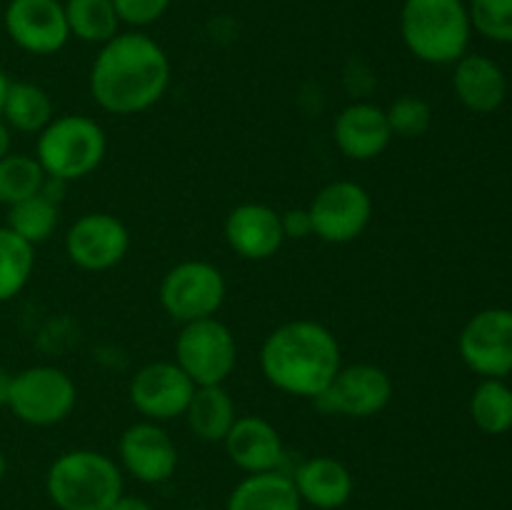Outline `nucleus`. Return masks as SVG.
Listing matches in <instances>:
<instances>
[{"mask_svg":"<svg viewBox=\"0 0 512 510\" xmlns=\"http://www.w3.org/2000/svg\"><path fill=\"white\" fill-rule=\"evenodd\" d=\"M168 53L140 30L118 33L100 45L90 65V95L110 115H138L163 100L170 85Z\"/></svg>","mask_w":512,"mask_h":510,"instance_id":"nucleus-1","label":"nucleus"},{"mask_svg":"<svg viewBox=\"0 0 512 510\" xmlns=\"http://www.w3.org/2000/svg\"><path fill=\"white\" fill-rule=\"evenodd\" d=\"M343 368V350L328 325L298 318L278 325L260 345V373L285 395L315 400Z\"/></svg>","mask_w":512,"mask_h":510,"instance_id":"nucleus-2","label":"nucleus"},{"mask_svg":"<svg viewBox=\"0 0 512 510\" xmlns=\"http://www.w3.org/2000/svg\"><path fill=\"white\" fill-rule=\"evenodd\" d=\"M400 38L420 63L455 65L473 38L468 5L465 0H405Z\"/></svg>","mask_w":512,"mask_h":510,"instance_id":"nucleus-3","label":"nucleus"},{"mask_svg":"<svg viewBox=\"0 0 512 510\" xmlns=\"http://www.w3.org/2000/svg\"><path fill=\"white\" fill-rule=\"evenodd\" d=\"M45 493L58 510H108L123 495V470L100 450H68L50 463Z\"/></svg>","mask_w":512,"mask_h":510,"instance_id":"nucleus-4","label":"nucleus"},{"mask_svg":"<svg viewBox=\"0 0 512 510\" xmlns=\"http://www.w3.org/2000/svg\"><path fill=\"white\" fill-rule=\"evenodd\" d=\"M108 153L105 128L90 115H55L38 133L35 160L50 180L73 183L100 168Z\"/></svg>","mask_w":512,"mask_h":510,"instance_id":"nucleus-5","label":"nucleus"},{"mask_svg":"<svg viewBox=\"0 0 512 510\" xmlns=\"http://www.w3.org/2000/svg\"><path fill=\"white\" fill-rule=\"evenodd\" d=\"M78 403L75 380L55 365H30L13 375L5 408L25 425L50 428L70 418Z\"/></svg>","mask_w":512,"mask_h":510,"instance_id":"nucleus-6","label":"nucleus"},{"mask_svg":"<svg viewBox=\"0 0 512 510\" xmlns=\"http://www.w3.org/2000/svg\"><path fill=\"white\" fill-rule=\"evenodd\" d=\"M225 295H228V283L223 270L208 260L175 263L158 285L160 308L180 325L215 318L223 308Z\"/></svg>","mask_w":512,"mask_h":510,"instance_id":"nucleus-7","label":"nucleus"},{"mask_svg":"<svg viewBox=\"0 0 512 510\" xmlns=\"http://www.w3.org/2000/svg\"><path fill=\"white\" fill-rule=\"evenodd\" d=\"M173 360L195 385H225L238 365V340L223 320H193L180 325Z\"/></svg>","mask_w":512,"mask_h":510,"instance_id":"nucleus-8","label":"nucleus"},{"mask_svg":"<svg viewBox=\"0 0 512 510\" xmlns=\"http://www.w3.org/2000/svg\"><path fill=\"white\" fill-rule=\"evenodd\" d=\"M313 235L323 243L345 245L358 240L373 220V198L355 180H333L308 205Z\"/></svg>","mask_w":512,"mask_h":510,"instance_id":"nucleus-9","label":"nucleus"},{"mask_svg":"<svg viewBox=\"0 0 512 510\" xmlns=\"http://www.w3.org/2000/svg\"><path fill=\"white\" fill-rule=\"evenodd\" d=\"M393 395L395 385L388 370L375 363H353L343 365L313 403L330 415L365 420L383 413Z\"/></svg>","mask_w":512,"mask_h":510,"instance_id":"nucleus-10","label":"nucleus"},{"mask_svg":"<svg viewBox=\"0 0 512 510\" xmlns=\"http://www.w3.org/2000/svg\"><path fill=\"white\" fill-rule=\"evenodd\" d=\"M463 363L480 378H508L512 373V310L485 308L458 335Z\"/></svg>","mask_w":512,"mask_h":510,"instance_id":"nucleus-11","label":"nucleus"},{"mask_svg":"<svg viewBox=\"0 0 512 510\" xmlns=\"http://www.w3.org/2000/svg\"><path fill=\"white\" fill-rule=\"evenodd\" d=\"M130 250L128 225L113 213H83L65 233V255L70 263L88 273H103L123 263Z\"/></svg>","mask_w":512,"mask_h":510,"instance_id":"nucleus-12","label":"nucleus"},{"mask_svg":"<svg viewBox=\"0 0 512 510\" xmlns=\"http://www.w3.org/2000/svg\"><path fill=\"white\" fill-rule=\"evenodd\" d=\"M193 393L195 383L175 360H153L143 365L128 385L130 405L143 415V420L153 423L183 418Z\"/></svg>","mask_w":512,"mask_h":510,"instance_id":"nucleus-13","label":"nucleus"},{"mask_svg":"<svg viewBox=\"0 0 512 510\" xmlns=\"http://www.w3.org/2000/svg\"><path fill=\"white\" fill-rule=\"evenodd\" d=\"M118 465L143 485H163L178 470V445L153 420L128 425L118 440Z\"/></svg>","mask_w":512,"mask_h":510,"instance_id":"nucleus-14","label":"nucleus"},{"mask_svg":"<svg viewBox=\"0 0 512 510\" xmlns=\"http://www.w3.org/2000/svg\"><path fill=\"white\" fill-rule=\"evenodd\" d=\"M3 25L8 38L30 55H55L70 38L60 0H10Z\"/></svg>","mask_w":512,"mask_h":510,"instance_id":"nucleus-15","label":"nucleus"},{"mask_svg":"<svg viewBox=\"0 0 512 510\" xmlns=\"http://www.w3.org/2000/svg\"><path fill=\"white\" fill-rule=\"evenodd\" d=\"M228 248L243 260H270L285 243L283 220L268 203H240L223 223Z\"/></svg>","mask_w":512,"mask_h":510,"instance_id":"nucleus-16","label":"nucleus"},{"mask_svg":"<svg viewBox=\"0 0 512 510\" xmlns=\"http://www.w3.org/2000/svg\"><path fill=\"white\" fill-rule=\"evenodd\" d=\"M225 455L245 475L283 470L285 443L280 430L260 415H238L223 440Z\"/></svg>","mask_w":512,"mask_h":510,"instance_id":"nucleus-17","label":"nucleus"},{"mask_svg":"<svg viewBox=\"0 0 512 510\" xmlns=\"http://www.w3.org/2000/svg\"><path fill=\"white\" fill-rule=\"evenodd\" d=\"M333 140L340 153L355 163L380 158L393 143V130L385 118V108L368 100H355L345 105L335 115Z\"/></svg>","mask_w":512,"mask_h":510,"instance_id":"nucleus-18","label":"nucleus"},{"mask_svg":"<svg viewBox=\"0 0 512 510\" xmlns=\"http://www.w3.org/2000/svg\"><path fill=\"white\" fill-rule=\"evenodd\" d=\"M300 503L310 510H340L355 493V480L348 465L330 455H313L290 473Z\"/></svg>","mask_w":512,"mask_h":510,"instance_id":"nucleus-19","label":"nucleus"},{"mask_svg":"<svg viewBox=\"0 0 512 510\" xmlns=\"http://www.w3.org/2000/svg\"><path fill=\"white\" fill-rule=\"evenodd\" d=\"M453 93L470 113L490 115L508 98V78L505 70L488 55L465 53L455 63Z\"/></svg>","mask_w":512,"mask_h":510,"instance_id":"nucleus-20","label":"nucleus"},{"mask_svg":"<svg viewBox=\"0 0 512 510\" xmlns=\"http://www.w3.org/2000/svg\"><path fill=\"white\" fill-rule=\"evenodd\" d=\"M293 478L283 470L245 475L225 500V510H303Z\"/></svg>","mask_w":512,"mask_h":510,"instance_id":"nucleus-21","label":"nucleus"},{"mask_svg":"<svg viewBox=\"0 0 512 510\" xmlns=\"http://www.w3.org/2000/svg\"><path fill=\"white\" fill-rule=\"evenodd\" d=\"M183 418L190 433L198 440L223 443L238 418V410H235V400L225 385H195V393Z\"/></svg>","mask_w":512,"mask_h":510,"instance_id":"nucleus-22","label":"nucleus"},{"mask_svg":"<svg viewBox=\"0 0 512 510\" xmlns=\"http://www.w3.org/2000/svg\"><path fill=\"white\" fill-rule=\"evenodd\" d=\"M0 118L5 120L10 130L38 135L55 118L53 100H50L48 90L40 88V85L28 83V80H15L5 95Z\"/></svg>","mask_w":512,"mask_h":510,"instance_id":"nucleus-23","label":"nucleus"},{"mask_svg":"<svg viewBox=\"0 0 512 510\" xmlns=\"http://www.w3.org/2000/svg\"><path fill=\"white\" fill-rule=\"evenodd\" d=\"M63 8L70 38L105 45L120 33V18L113 0H65Z\"/></svg>","mask_w":512,"mask_h":510,"instance_id":"nucleus-24","label":"nucleus"},{"mask_svg":"<svg viewBox=\"0 0 512 510\" xmlns=\"http://www.w3.org/2000/svg\"><path fill=\"white\" fill-rule=\"evenodd\" d=\"M470 418L485 435L512 430V388L503 378H483L470 395Z\"/></svg>","mask_w":512,"mask_h":510,"instance_id":"nucleus-25","label":"nucleus"},{"mask_svg":"<svg viewBox=\"0 0 512 510\" xmlns=\"http://www.w3.org/2000/svg\"><path fill=\"white\" fill-rule=\"evenodd\" d=\"M35 270V245L0 225V303L18 298Z\"/></svg>","mask_w":512,"mask_h":510,"instance_id":"nucleus-26","label":"nucleus"},{"mask_svg":"<svg viewBox=\"0 0 512 510\" xmlns=\"http://www.w3.org/2000/svg\"><path fill=\"white\" fill-rule=\"evenodd\" d=\"M60 220V208L58 200L48 198V195L40 190L33 198L23 200V203H15L8 208V228L13 233H18L20 238L28 240L30 245H40L55 233Z\"/></svg>","mask_w":512,"mask_h":510,"instance_id":"nucleus-27","label":"nucleus"},{"mask_svg":"<svg viewBox=\"0 0 512 510\" xmlns=\"http://www.w3.org/2000/svg\"><path fill=\"white\" fill-rule=\"evenodd\" d=\"M45 170L35 160V155L8 153L0 158V205L10 208L15 203L33 198L43 190Z\"/></svg>","mask_w":512,"mask_h":510,"instance_id":"nucleus-28","label":"nucleus"},{"mask_svg":"<svg viewBox=\"0 0 512 510\" xmlns=\"http://www.w3.org/2000/svg\"><path fill=\"white\" fill-rule=\"evenodd\" d=\"M385 118L393 130V138H423L433 125V105L420 95H400L385 108Z\"/></svg>","mask_w":512,"mask_h":510,"instance_id":"nucleus-29","label":"nucleus"},{"mask_svg":"<svg viewBox=\"0 0 512 510\" xmlns=\"http://www.w3.org/2000/svg\"><path fill=\"white\" fill-rule=\"evenodd\" d=\"M470 25L493 43L512 45V0H470Z\"/></svg>","mask_w":512,"mask_h":510,"instance_id":"nucleus-30","label":"nucleus"},{"mask_svg":"<svg viewBox=\"0 0 512 510\" xmlns=\"http://www.w3.org/2000/svg\"><path fill=\"white\" fill-rule=\"evenodd\" d=\"M173 0H113L115 13H118L120 23L130 25V28H145L153 25L165 15Z\"/></svg>","mask_w":512,"mask_h":510,"instance_id":"nucleus-31","label":"nucleus"},{"mask_svg":"<svg viewBox=\"0 0 512 510\" xmlns=\"http://www.w3.org/2000/svg\"><path fill=\"white\" fill-rule=\"evenodd\" d=\"M283 220V233L285 240H305L313 235V223H310L308 208H293L280 213Z\"/></svg>","mask_w":512,"mask_h":510,"instance_id":"nucleus-32","label":"nucleus"},{"mask_svg":"<svg viewBox=\"0 0 512 510\" xmlns=\"http://www.w3.org/2000/svg\"><path fill=\"white\" fill-rule=\"evenodd\" d=\"M108 510H155V508L148 503V500L140 498V495H125L123 493L113 505H110Z\"/></svg>","mask_w":512,"mask_h":510,"instance_id":"nucleus-33","label":"nucleus"},{"mask_svg":"<svg viewBox=\"0 0 512 510\" xmlns=\"http://www.w3.org/2000/svg\"><path fill=\"white\" fill-rule=\"evenodd\" d=\"M10 383H13V373L0 368V408L8 405V395H10Z\"/></svg>","mask_w":512,"mask_h":510,"instance_id":"nucleus-34","label":"nucleus"},{"mask_svg":"<svg viewBox=\"0 0 512 510\" xmlns=\"http://www.w3.org/2000/svg\"><path fill=\"white\" fill-rule=\"evenodd\" d=\"M13 130L5 125V120L0 118V158H5V155L10 153V145H13Z\"/></svg>","mask_w":512,"mask_h":510,"instance_id":"nucleus-35","label":"nucleus"},{"mask_svg":"<svg viewBox=\"0 0 512 510\" xmlns=\"http://www.w3.org/2000/svg\"><path fill=\"white\" fill-rule=\"evenodd\" d=\"M10 83H13V80L8 78V73L0 70V113H3V103H5V95H8L10 90Z\"/></svg>","mask_w":512,"mask_h":510,"instance_id":"nucleus-36","label":"nucleus"},{"mask_svg":"<svg viewBox=\"0 0 512 510\" xmlns=\"http://www.w3.org/2000/svg\"><path fill=\"white\" fill-rule=\"evenodd\" d=\"M5 473H8V458H5V453L0 450V483H3Z\"/></svg>","mask_w":512,"mask_h":510,"instance_id":"nucleus-37","label":"nucleus"},{"mask_svg":"<svg viewBox=\"0 0 512 510\" xmlns=\"http://www.w3.org/2000/svg\"><path fill=\"white\" fill-rule=\"evenodd\" d=\"M185 510H210V508H203V505H195V508H185Z\"/></svg>","mask_w":512,"mask_h":510,"instance_id":"nucleus-38","label":"nucleus"}]
</instances>
